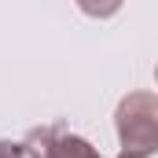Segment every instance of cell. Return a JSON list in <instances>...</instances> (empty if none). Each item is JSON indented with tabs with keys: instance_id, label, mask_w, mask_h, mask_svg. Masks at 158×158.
I'll list each match as a JSON object with an SVG mask.
<instances>
[{
	"instance_id": "1",
	"label": "cell",
	"mask_w": 158,
	"mask_h": 158,
	"mask_svg": "<svg viewBox=\"0 0 158 158\" xmlns=\"http://www.w3.org/2000/svg\"><path fill=\"white\" fill-rule=\"evenodd\" d=\"M118 140L129 155H155L158 151V96L155 92H129L118 103Z\"/></svg>"
},
{
	"instance_id": "2",
	"label": "cell",
	"mask_w": 158,
	"mask_h": 158,
	"mask_svg": "<svg viewBox=\"0 0 158 158\" xmlns=\"http://www.w3.org/2000/svg\"><path fill=\"white\" fill-rule=\"evenodd\" d=\"M26 155L30 158H103L88 140L63 136L55 129H33L26 140Z\"/></svg>"
},
{
	"instance_id": "4",
	"label": "cell",
	"mask_w": 158,
	"mask_h": 158,
	"mask_svg": "<svg viewBox=\"0 0 158 158\" xmlns=\"http://www.w3.org/2000/svg\"><path fill=\"white\" fill-rule=\"evenodd\" d=\"M0 158H26L19 143H0Z\"/></svg>"
},
{
	"instance_id": "5",
	"label": "cell",
	"mask_w": 158,
	"mask_h": 158,
	"mask_svg": "<svg viewBox=\"0 0 158 158\" xmlns=\"http://www.w3.org/2000/svg\"><path fill=\"white\" fill-rule=\"evenodd\" d=\"M118 158H143V155H129V151H121V155Z\"/></svg>"
},
{
	"instance_id": "6",
	"label": "cell",
	"mask_w": 158,
	"mask_h": 158,
	"mask_svg": "<svg viewBox=\"0 0 158 158\" xmlns=\"http://www.w3.org/2000/svg\"><path fill=\"white\" fill-rule=\"evenodd\" d=\"M155 77H158V66H155Z\"/></svg>"
},
{
	"instance_id": "3",
	"label": "cell",
	"mask_w": 158,
	"mask_h": 158,
	"mask_svg": "<svg viewBox=\"0 0 158 158\" xmlns=\"http://www.w3.org/2000/svg\"><path fill=\"white\" fill-rule=\"evenodd\" d=\"M77 7L85 15H92V19H110L121 7V0H77Z\"/></svg>"
}]
</instances>
